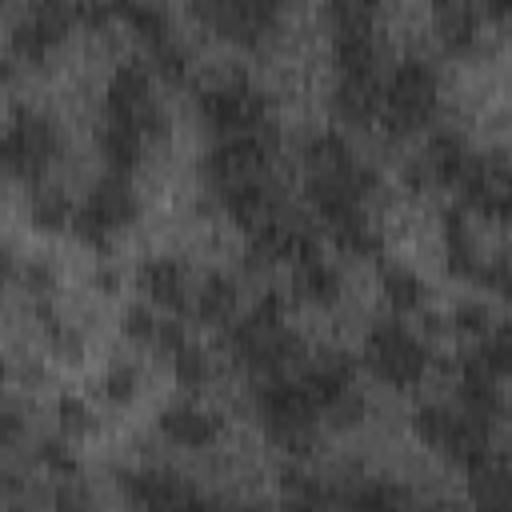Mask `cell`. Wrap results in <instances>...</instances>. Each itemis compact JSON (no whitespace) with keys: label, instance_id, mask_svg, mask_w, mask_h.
Returning a JSON list of instances; mask_svg holds the SVG:
<instances>
[{"label":"cell","instance_id":"obj_15","mask_svg":"<svg viewBox=\"0 0 512 512\" xmlns=\"http://www.w3.org/2000/svg\"><path fill=\"white\" fill-rule=\"evenodd\" d=\"M8 132H12L32 156H40V160H52V156H56V144H60V140H56V124H52L44 112L20 104V108L12 112V128H8Z\"/></svg>","mask_w":512,"mask_h":512},{"label":"cell","instance_id":"obj_23","mask_svg":"<svg viewBox=\"0 0 512 512\" xmlns=\"http://www.w3.org/2000/svg\"><path fill=\"white\" fill-rule=\"evenodd\" d=\"M380 280H384V292L388 300L400 308V312H412L424 304V280L400 264H380Z\"/></svg>","mask_w":512,"mask_h":512},{"label":"cell","instance_id":"obj_49","mask_svg":"<svg viewBox=\"0 0 512 512\" xmlns=\"http://www.w3.org/2000/svg\"><path fill=\"white\" fill-rule=\"evenodd\" d=\"M4 80H12V64H8V60H0V84H4Z\"/></svg>","mask_w":512,"mask_h":512},{"label":"cell","instance_id":"obj_5","mask_svg":"<svg viewBox=\"0 0 512 512\" xmlns=\"http://www.w3.org/2000/svg\"><path fill=\"white\" fill-rule=\"evenodd\" d=\"M352 372H356L352 356H344V352H324L316 364H308V368L296 376V388L304 392V400H308L316 412H324L344 388H352Z\"/></svg>","mask_w":512,"mask_h":512},{"label":"cell","instance_id":"obj_24","mask_svg":"<svg viewBox=\"0 0 512 512\" xmlns=\"http://www.w3.org/2000/svg\"><path fill=\"white\" fill-rule=\"evenodd\" d=\"M332 240H336L344 252H352V256H372V252L380 248V236L372 232V224L364 220L360 208H356L352 216H344V220L332 224Z\"/></svg>","mask_w":512,"mask_h":512},{"label":"cell","instance_id":"obj_30","mask_svg":"<svg viewBox=\"0 0 512 512\" xmlns=\"http://www.w3.org/2000/svg\"><path fill=\"white\" fill-rule=\"evenodd\" d=\"M448 424H452V412L440 408V404H420V408L412 412V428H416V436H420L424 444H432V448H440Z\"/></svg>","mask_w":512,"mask_h":512},{"label":"cell","instance_id":"obj_18","mask_svg":"<svg viewBox=\"0 0 512 512\" xmlns=\"http://www.w3.org/2000/svg\"><path fill=\"white\" fill-rule=\"evenodd\" d=\"M468 476H472V500H476L480 512H508V472H504V460L488 456Z\"/></svg>","mask_w":512,"mask_h":512},{"label":"cell","instance_id":"obj_22","mask_svg":"<svg viewBox=\"0 0 512 512\" xmlns=\"http://www.w3.org/2000/svg\"><path fill=\"white\" fill-rule=\"evenodd\" d=\"M304 160H308L312 176H332V172H340V168L352 160V152H348L344 136H336V132H320V136L308 140Z\"/></svg>","mask_w":512,"mask_h":512},{"label":"cell","instance_id":"obj_31","mask_svg":"<svg viewBox=\"0 0 512 512\" xmlns=\"http://www.w3.org/2000/svg\"><path fill=\"white\" fill-rule=\"evenodd\" d=\"M68 228H72V232H76V240H80V244H88V248H108V240H112V228H108V224H104L88 204L72 212Z\"/></svg>","mask_w":512,"mask_h":512},{"label":"cell","instance_id":"obj_32","mask_svg":"<svg viewBox=\"0 0 512 512\" xmlns=\"http://www.w3.org/2000/svg\"><path fill=\"white\" fill-rule=\"evenodd\" d=\"M324 416H328V424H336V428H352V424L364 420V396H360L356 388H344V392L324 408Z\"/></svg>","mask_w":512,"mask_h":512},{"label":"cell","instance_id":"obj_1","mask_svg":"<svg viewBox=\"0 0 512 512\" xmlns=\"http://www.w3.org/2000/svg\"><path fill=\"white\" fill-rule=\"evenodd\" d=\"M436 92H440V80H436V68L420 56H404L396 68H392V80H388V92L380 100V120L392 136H404L412 128H424L432 116H436Z\"/></svg>","mask_w":512,"mask_h":512},{"label":"cell","instance_id":"obj_4","mask_svg":"<svg viewBox=\"0 0 512 512\" xmlns=\"http://www.w3.org/2000/svg\"><path fill=\"white\" fill-rule=\"evenodd\" d=\"M192 12L200 20H208L220 36L240 40V44H256L280 16V8L272 0H200V4H192Z\"/></svg>","mask_w":512,"mask_h":512},{"label":"cell","instance_id":"obj_35","mask_svg":"<svg viewBox=\"0 0 512 512\" xmlns=\"http://www.w3.org/2000/svg\"><path fill=\"white\" fill-rule=\"evenodd\" d=\"M156 324H160V316L148 304H128L124 316H120L124 336H132V340H152L156 336Z\"/></svg>","mask_w":512,"mask_h":512},{"label":"cell","instance_id":"obj_14","mask_svg":"<svg viewBox=\"0 0 512 512\" xmlns=\"http://www.w3.org/2000/svg\"><path fill=\"white\" fill-rule=\"evenodd\" d=\"M432 16H436V32H440V40H444L452 52H464V48L476 40V28H480V12H476V4H464V0H440Z\"/></svg>","mask_w":512,"mask_h":512},{"label":"cell","instance_id":"obj_37","mask_svg":"<svg viewBox=\"0 0 512 512\" xmlns=\"http://www.w3.org/2000/svg\"><path fill=\"white\" fill-rule=\"evenodd\" d=\"M40 460H44L56 476H76V456H72L68 440H60V436H48V440L40 444Z\"/></svg>","mask_w":512,"mask_h":512},{"label":"cell","instance_id":"obj_11","mask_svg":"<svg viewBox=\"0 0 512 512\" xmlns=\"http://www.w3.org/2000/svg\"><path fill=\"white\" fill-rule=\"evenodd\" d=\"M224 204L228 212L244 224V228H256L272 216V188L260 180V176H248V180H236V184H224Z\"/></svg>","mask_w":512,"mask_h":512},{"label":"cell","instance_id":"obj_17","mask_svg":"<svg viewBox=\"0 0 512 512\" xmlns=\"http://www.w3.org/2000/svg\"><path fill=\"white\" fill-rule=\"evenodd\" d=\"M232 308H236V284L224 272H208L192 296V312L208 324H220L232 316Z\"/></svg>","mask_w":512,"mask_h":512},{"label":"cell","instance_id":"obj_47","mask_svg":"<svg viewBox=\"0 0 512 512\" xmlns=\"http://www.w3.org/2000/svg\"><path fill=\"white\" fill-rule=\"evenodd\" d=\"M76 16H84V20H92V24H100V20H108L112 16V8H104V4H88V8H76Z\"/></svg>","mask_w":512,"mask_h":512},{"label":"cell","instance_id":"obj_20","mask_svg":"<svg viewBox=\"0 0 512 512\" xmlns=\"http://www.w3.org/2000/svg\"><path fill=\"white\" fill-rule=\"evenodd\" d=\"M292 280H296V292L304 300H312V304H332L340 296V272L320 256L316 260H300Z\"/></svg>","mask_w":512,"mask_h":512},{"label":"cell","instance_id":"obj_7","mask_svg":"<svg viewBox=\"0 0 512 512\" xmlns=\"http://www.w3.org/2000/svg\"><path fill=\"white\" fill-rule=\"evenodd\" d=\"M140 288H144L152 300H160L164 308H172V312H188V308H192L188 276H184V268H180L172 256H152V260H144V264H140Z\"/></svg>","mask_w":512,"mask_h":512},{"label":"cell","instance_id":"obj_41","mask_svg":"<svg viewBox=\"0 0 512 512\" xmlns=\"http://www.w3.org/2000/svg\"><path fill=\"white\" fill-rule=\"evenodd\" d=\"M20 432H24V416H20V408H12V404L0 400V448H8Z\"/></svg>","mask_w":512,"mask_h":512},{"label":"cell","instance_id":"obj_21","mask_svg":"<svg viewBox=\"0 0 512 512\" xmlns=\"http://www.w3.org/2000/svg\"><path fill=\"white\" fill-rule=\"evenodd\" d=\"M348 512H404V488L392 480H368L340 496Z\"/></svg>","mask_w":512,"mask_h":512},{"label":"cell","instance_id":"obj_39","mask_svg":"<svg viewBox=\"0 0 512 512\" xmlns=\"http://www.w3.org/2000/svg\"><path fill=\"white\" fill-rule=\"evenodd\" d=\"M24 284H28V292H32L36 300H44V296H48V288L56 284V276H52V264H44V260H32V264L24 268Z\"/></svg>","mask_w":512,"mask_h":512},{"label":"cell","instance_id":"obj_42","mask_svg":"<svg viewBox=\"0 0 512 512\" xmlns=\"http://www.w3.org/2000/svg\"><path fill=\"white\" fill-rule=\"evenodd\" d=\"M56 512H92L84 488H76V484H60V488H56Z\"/></svg>","mask_w":512,"mask_h":512},{"label":"cell","instance_id":"obj_6","mask_svg":"<svg viewBox=\"0 0 512 512\" xmlns=\"http://www.w3.org/2000/svg\"><path fill=\"white\" fill-rule=\"evenodd\" d=\"M124 492L144 508V512H168L176 508L180 500H188L196 488H188L176 472H164V468H136L124 476Z\"/></svg>","mask_w":512,"mask_h":512},{"label":"cell","instance_id":"obj_34","mask_svg":"<svg viewBox=\"0 0 512 512\" xmlns=\"http://www.w3.org/2000/svg\"><path fill=\"white\" fill-rule=\"evenodd\" d=\"M452 324H456L460 332L484 336V332L492 328V312H488V304H484V300H460V304H456V312H452Z\"/></svg>","mask_w":512,"mask_h":512},{"label":"cell","instance_id":"obj_26","mask_svg":"<svg viewBox=\"0 0 512 512\" xmlns=\"http://www.w3.org/2000/svg\"><path fill=\"white\" fill-rule=\"evenodd\" d=\"M68 220H72V204H68L64 192H56V188H40V192L32 196V224H36V228L56 232V228H64Z\"/></svg>","mask_w":512,"mask_h":512},{"label":"cell","instance_id":"obj_36","mask_svg":"<svg viewBox=\"0 0 512 512\" xmlns=\"http://www.w3.org/2000/svg\"><path fill=\"white\" fill-rule=\"evenodd\" d=\"M104 396L116 404H128L136 396V368L132 364H112L104 376Z\"/></svg>","mask_w":512,"mask_h":512},{"label":"cell","instance_id":"obj_19","mask_svg":"<svg viewBox=\"0 0 512 512\" xmlns=\"http://www.w3.org/2000/svg\"><path fill=\"white\" fill-rule=\"evenodd\" d=\"M336 68L340 76H372V60H376V40H372V28H360V32H336Z\"/></svg>","mask_w":512,"mask_h":512},{"label":"cell","instance_id":"obj_13","mask_svg":"<svg viewBox=\"0 0 512 512\" xmlns=\"http://www.w3.org/2000/svg\"><path fill=\"white\" fill-rule=\"evenodd\" d=\"M140 144H144V136H140L128 120H112V116H104V128H100V152H104V160H108L112 172L128 176V172L136 168V160H140Z\"/></svg>","mask_w":512,"mask_h":512},{"label":"cell","instance_id":"obj_8","mask_svg":"<svg viewBox=\"0 0 512 512\" xmlns=\"http://www.w3.org/2000/svg\"><path fill=\"white\" fill-rule=\"evenodd\" d=\"M160 428H164L168 440L188 444V448H204V444H212L220 436V420L212 412L196 408V404H172V408H164L160 412Z\"/></svg>","mask_w":512,"mask_h":512},{"label":"cell","instance_id":"obj_44","mask_svg":"<svg viewBox=\"0 0 512 512\" xmlns=\"http://www.w3.org/2000/svg\"><path fill=\"white\" fill-rule=\"evenodd\" d=\"M404 180H408V188H428V184H432L424 160H408V164H404Z\"/></svg>","mask_w":512,"mask_h":512},{"label":"cell","instance_id":"obj_9","mask_svg":"<svg viewBox=\"0 0 512 512\" xmlns=\"http://www.w3.org/2000/svg\"><path fill=\"white\" fill-rule=\"evenodd\" d=\"M88 208H92L108 228H120V224L136 220V192H132L128 176H120V172L100 176V180L92 184V192H88Z\"/></svg>","mask_w":512,"mask_h":512},{"label":"cell","instance_id":"obj_40","mask_svg":"<svg viewBox=\"0 0 512 512\" xmlns=\"http://www.w3.org/2000/svg\"><path fill=\"white\" fill-rule=\"evenodd\" d=\"M48 336H52V344H56L64 356L80 360V352H84V340H80V332H76V328H68V324H60V320H52V324H48Z\"/></svg>","mask_w":512,"mask_h":512},{"label":"cell","instance_id":"obj_33","mask_svg":"<svg viewBox=\"0 0 512 512\" xmlns=\"http://www.w3.org/2000/svg\"><path fill=\"white\" fill-rule=\"evenodd\" d=\"M152 64H156L160 72H168V76H180L184 64H188V52H184V44L168 32V36L152 40Z\"/></svg>","mask_w":512,"mask_h":512},{"label":"cell","instance_id":"obj_28","mask_svg":"<svg viewBox=\"0 0 512 512\" xmlns=\"http://www.w3.org/2000/svg\"><path fill=\"white\" fill-rule=\"evenodd\" d=\"M328 16H332L336 32H360V28H372L376 8L368 0H332L328 4Z\"/></svg>","mask_w":512,"mask_h":512},{"label":"cell","instance_id":"obj_2","mask_svg":"<svg viewBox=\"0 0 512 512\" xmlns=\"http://www.w3.org/2000/svg\"><path fill=\"white\" fill-rule=\"evenodd\" d=\"M364 352H368V364L376 368V376H384L396 388L416 384L424 376V368H428V348L404 324H396V320L372 324Z\"/></svg>","mask_w":512,"mask_h":512},{"label":"cell","instance_id":"obj_43","mask_svg":"<svg viewBox=\"0 0 512 512\" xmlns=\"http://www.w3.org/2000/svg\"><path fill=\"white\" fill-rule=\"evenodd\" d=\"M152 344H160V352H176V348L184 344V328H180V320H160Z\"/></svg>","mask_w":512,"mask_h":512},{"label":"cell","instance_id":"obj_12","mask_svg":"<svg viewBox=\"0 0 512 512\" xmlns=\"http://www.w3.org/2000/svg\"><path fill=\"white\" fill-rule=\"evenodd\" d=\"M420 160H424L432 184H456V172L468 160V144H464L460 132H432V140H428Z\"/></svg>","mask_w":512,"mask_h":512},{"label":"cell","instance_id":"obj_48","mask_svg":"<svg viewBox=\"0 0 512 512\" xmlns=\"http://www.w3.org/2000/svg\"><path fill=\"white\" fill-rule=\"evenodd\" d=\"M20 492V476L16 472H0V496H16Z\"/></svg>","mask_w":512,"mask_h":512},{"label":"cell","instance_id":"obj_51","mask_svg":"<svg viewBox=\"0 0 512 512\" xmlns=\"http://www.w3.org/2000/svg\"><path fill=\"white\" fill-rule=\"evenodd\" d=\"M428 512H444V508H428Z\"/></svg>","mask_w":512,"mask_h":512},{"label":"cell","instance_id":"obj_38","mask_svg":"<svg viewBox=\"0 0 512 512\" xmlns=\"http://www.w3.org/2000/svg\"><path fill=\"white\" fill-rule=\"evenodd\" d=\"M56 412H60V428L64 432H88L92 428V412H88V404L80 396H60Z\"/></svg>","mask_w":512,"mask_h":512},{"label":"cell","instance_id":"obj_3","mask_svg":"<svg viewBox=\"0 0 512 512\" xmlns=\"http://www.w3.org/2000/svg\"><path fill=\"white\" fill-rule=\"evenodd\" d=\"M200 108L204 116L220 128V132H252L256 124L268 120V96L248 84L244 76H228V80H216L200 92Z\"/></svg>","mask_w":512,"mask_h":512},{"label":"cell","instance_id":"obj_27","mask_svg":"<svg viewBox=\"0 0 512 512\" xmlns=\"http://www.w3.org/2000/svg\"><path fill=\"white\" fill-rule=\"evenodd\" d=\"M172 372H176V380L188 384V388L204 384V380H208V356H204V348H196V344L184 340V344L172 352Z\"/></svg>","mask_w":512,"mask_h":512},{"label":"cell","instance_id":"obj_25","mask_svg":"<svg viewBox=\"0 0 512 512\" xmlns=\"http://www.w3.org/2000/svg\"><path fill=\"white\" fill-rule=\"evenodd\" d=\"M8 40H12V48L24 56V60H44L48 52H52V44H56V36L28 12V16H20L16 24H12V32H8Z\"/></svg>","mask_w":512,"mask_h":512},{"label":"cell","instance_id":"obj_45","mask_svg":"<svg viewBox=\"0 0 512 512\" xmlns=\"http://www.w3.org/2000/svg\"><path fill=\"white\" fill-rule=\"evenodd\" d=\"M96 288L100 292H116L120 288V272L116 268H96Z\"/></svg>","mask_w":512,"mask_h":512},{"label":"cell","instance_id":"obj_10","mask_svg":"<svg viewBox=\"0 0 512 512\" xmlns=\"http://www.w3.org/2000/svg\"><path fill=\"white\" fill-rule=\"evenodd\" d=\"M380 100H384V88L376 84V76H340L332 92L340 120H352V124H368L372 116H380Z\"/></svg>","mask_w":512,"mask_h":512},{"label":"cell","instance_id":"obj_29","mask_svg":"<svg viewBox=\"0 0 512 512\" xmlns=\"http://www.w3.org/2000/svg\"><path fill=\"white\" fill-rule=\"evenodd\" d=\"M124 12V20H132V28L152 44V40H160V36H168V12L160 8V4H128V8H120Z\"/></svg>","mask_w":512,"mask_h":512},{"label":"cell","instance_id":"obj_16","mask_svg":"<svg viewBox=\"0 0 512 512\" xmlns=\"http://www.w3.org/2000/svg\"><path fill=\"white\" fill-rule=\"evenodd\" d=\"M440 224H444V248H448V272L456 276H476V248H472V232L464 224V212L460 208H444L440 212Z\"/></svg>","mask_w":512,"mask_h":512},{"label":"cell","instance_id":"obj_50","mask_svg":"<svg viewBox=\"0 0 512 512\" xmlns=\"http://www.w3.org/2000/svg\"><path fill=\"white\" fill-rule=\"evenodd\" d=\"M0 376H4V360H0Z\"/></svg>","mask_w":512,"mask_h":512},{"label":"cell","instance_id":"obj_46","mask_svg":"<svg viewBox=\"0 0 512 512\" xmlns=\"http://www.w3.org/2000/svg\"><path fill=\"white\" fill-rule=\"evenodd\" d=\"M12 276H16V256L8 244H0V284H8Z\"/></svg>","mask_w":512,"mask_h":512}]
</instances>
